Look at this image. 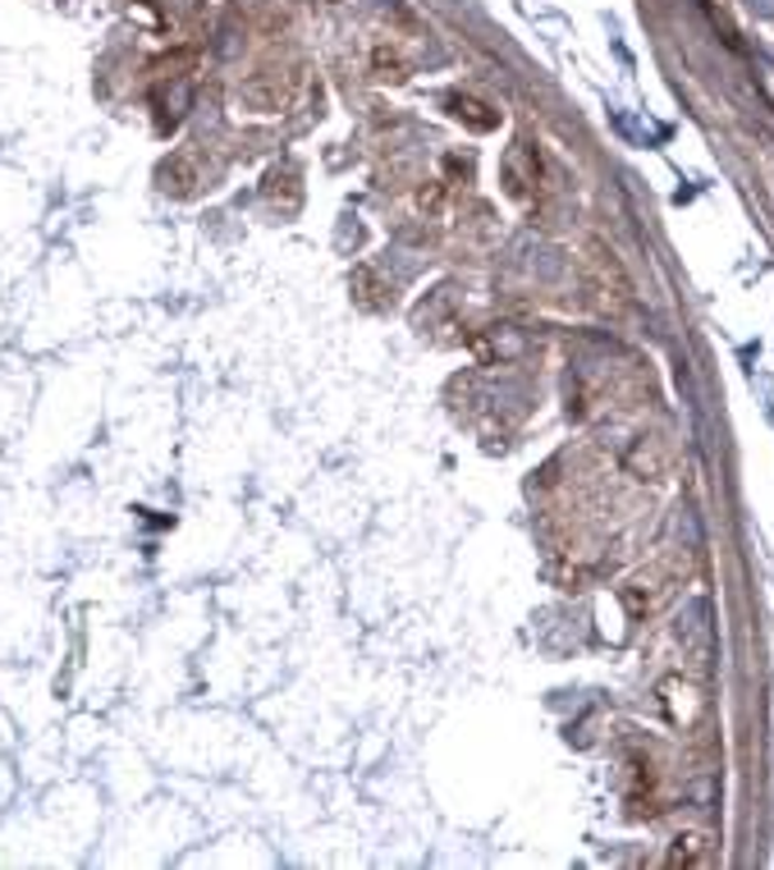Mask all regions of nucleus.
<instances>
[{
	"mask_svg": "<svg viewBox=\"0 0 774 870\" xmlns=\"http://www.w3.org/2000/svg\"><path fill=\"white\" fill-rule=\"evenodd\" d=\"M445 207H450V184H445V179H426V184L417 188V211L441 216Z\"/></svg>",
	"mask_w": 774,
	"mask_h": 870,
	"instance_id": "nucleus-7",
	"label": "nucleus"
},
{
	"mask_svg": "<svg viewBox=\"0 0 774 870\" xmlns=\"http://www.w3.org/2000/svg\"><path fill=\"white\" fill-rule=\"evenodd\" d=\"M450 115L458 120V124H467L473 133H491L495 124H499V115L486 106V102H477V96H450Z\"/></svg>",
	"mask_w": 774,
	"mask_h": 870,
	"instance_id": "nucleus-4",
	"label": "nucleus"
},
{
	"mask_svg": "<svg viewBox=\"0 0 774 870\" xmlns=\"http://www.w3.org/2000/svg\"><path fill=\"white\" fill-rule=\"evenodd\" d=\"M372 74L381 83H403V79H409V55H403L399 46H390V42H381L372 51Z\"/></svg>",
	"mask_w": 774,
	"mask_h": 870,
	"instance_id": "nucleus-5",
	"label": "nucleus"
},
{
	"mask_svg": "<svg viewBox=\"0 0 774 870\" xmlns=\"http://www.w3.org/2000/svg\"><path fill=\"white\" fill-rule=\"evenodd\" d=\"M298 92V70L293 64H261L257 74L239 83V106L248 115H280Z\"/></svg>",
	"mask_w": 774,
	"mask_h": 870,
	"instance_id": "nucleus-1",
	"label": "nucleus"
},
{
	"mask_svg": "<svg viewBox=\"0 0 774 870\" xmlns=\"http://www.w3.org/2000/svg\"><path fill=\"white\" fill-rule=\"evenodd\" d=\"M261 197H266V203H271L280 216H293V211L302 207V179H298L293 165H276V170L266 175V184H261Z\"/></svg>",
	"mask_w": 774,
	"mask_h": 870,
	"instance_id": "nucleus-3",
	"label": "nucleus"
},
{
	"mask_svg": "<svg viewBox=\"0 0 774 870\" xmlns=\"http://www.w3.org/2000/svg\"><path fill=\"white\" fill-rule=\"evenodd\" d=\"M156 184L171 193V197H197L202 193V165H197V156L193 152H175V156H165L161 160V170H156Z\"/></svg>",
	"mask_w": 774,
	"mask_h": 870,
	"instance_id": "nucleus-2",
	"label": "nucleus"
},
{
	"mask_svg": "<svg viewBox=\"0 0 774 870\" xmlns=\"http://www.w3.org/2000/svg\"><path fill=\"white\" fill-rule=\"evenodd\" d=\"M669 866H711V843L701 839V833H683V839H674V848H669Z\"/></svg>",
	"mask_w": 774,
	"mask_h": 870,
	"instance_id": "nucleus-6",
	"label": "nucleus"
}]
</instances>
